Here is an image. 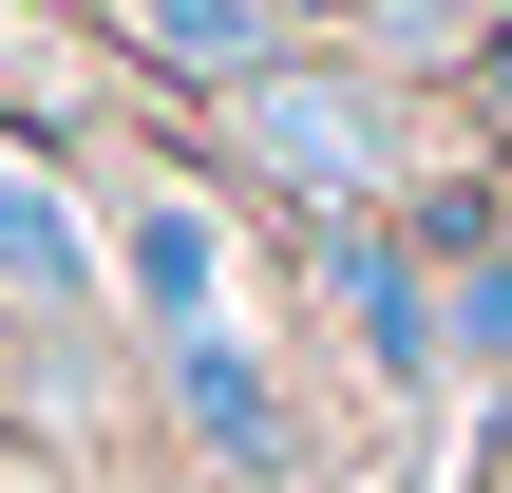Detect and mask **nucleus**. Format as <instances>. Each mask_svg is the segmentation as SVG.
<instances>
[{"instance_id":"f257e3e1","label":"nucleus","mask_w":512,"mask_h":493,"mask_svg":"<svg viewBox=\"0 0 512 493\" xmlns=\"http://www.w3.org/2000/svg\"><path fill=\"white\" fill-rule=\"evenodd\" d=\"M228 133H247L304 209H361V190H380V114H361L342 76H247V95H228Z\"/></svg>"},{"instance_id":"f03ea898","label":"nucleus","mask_w":512,"mask_h":493,"mask_svg":"<svg viewBox=\"0 0 512 493\" xmlns=\"http://www.w3.org/2000/svg\"><path fill=\"white\" fill-rule=\"evenodd\" d=\"M133 304H152L171 342H190V323L228 304V228H209L190 190H152V209H133Z\"/></svg>"},{"instance_id":"0eeeda50","label":"nucleus","mask_w":512,"mask_h":493,"mask_svg":"<svg viewBox=\"0 0 512 493\" xmlns=\"http://www.w3.org/2000/svg\"><path fill=\"white\" fill-rule=\"evenodd\" d=\"M456 342H475V361H512V247H494V266H456Z\"/></svg>"},{"instance_id":"39448f33","label":"nucleus","mask_w":512,"mask_h":493,"mask_svg":"<svg viewBox=\"0 0 512 493\" xmlns=\"http://www.w3.org/2000/svg\"><path fill=\"white\" fill-rule=\"evenodd\" d=\"M133 38H152L171 76H209V95H247V76H285V57H266V0H133Z\"/></svg>"},{"instance_id":"20e7f679","label":"nucleus","mask_w":512,"mask_h":493,"mask_svg":"<svg viewBox=\"0 0 512 493\" xmlns=\"http://www.w3.org/2000/svg\"><path fill=\"white\" fill-rule=\"evenodd\" d=\"M342 323H361L380 380H437V304H418V266H399L380 228H342Z\"/></svg>"},{"instance_id":"423d86ee","label":"nucleus","mask_w":512,"mask_h":493,"mask_svg":"<svg viewBox=\"0 0 512 493\" xmlns=\"http://www.w3.org/2000/svg\"><path fill=\"white\" fill-rule=\"evenodd\" d=\"M171 399H190V418H209L228 456H285V418H266V380H247L228 342H171Z\"/></svg>"},{"instance_id":"6e6552de","label":"nucleus","mask_w":512,"mask_h":493,"mask_svg":"<svg viewBox=\"0 0 512 493\" xmlns=\"http://www.w3.org/2000/svg\"><path fill=\"white\" fill-rule=\"evenodd\" d=\"M494 114H512V57H494Z\"/></svg>"},{"instance_id":"7ed1b4c3","label":"nucleus","mask_w":512,"mask_h":493,"mask_svg":"<svg viewBox=\"0 0 512 493\" xmlns=\"http://www.w3.org/2000/svg\"><path fill=\"white\" fill-rule=\"evenodd\" d=\"M0 285H19L38 323H76V304H95V247H76V209H57L19 152H0Z\"/></svg>"}]
</instances>
